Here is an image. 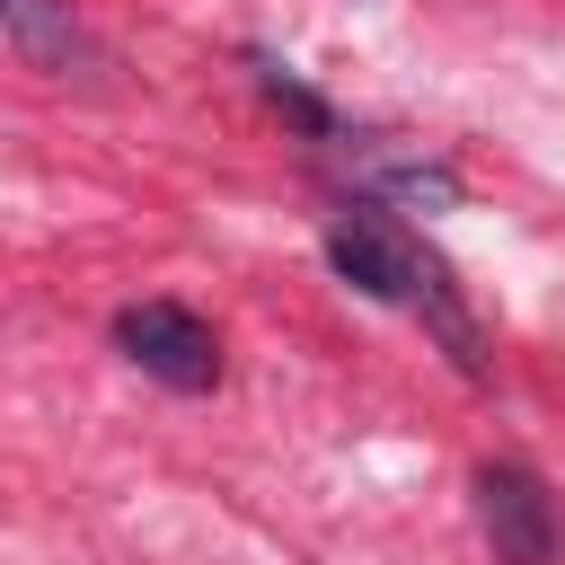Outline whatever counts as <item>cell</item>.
<instances>
[{
	"instance_id": "3957f363",
	"label": "cell",
	"mask_w": 565,
	"mask_h": 565,
	"mask_svg": "<svg viewBox=\"0 0 565 565\" xmlns=\"http://www.w3.org/2000/svg\"><path fill=\"white\" fill-rule=\"evenodd\" d=\"M115 353L132 371H150L159 388H185V397L221 380V335L185 300H132V309H115Z\"/></svg>"
},
{
	"instance_id": "277c9868",
	"label": "cell",
	"mask_w": 565,
	"mask_h": 565,
	"mask_svg": "<svg viewBox=\"0 0 565 565\" xmlns=\"http://www.w3.org/2000/svg\"><path fill=\"white\" fill-rule=\"evenodd\" d=\"M0 35L18 44V62L71 79V71H97V44L88 26L71 18V0H0Z\"/></svg>"
},
{
	"instance_id": "7a4b0ae2",
	"label": "cell",
	"mask_w": 565,
	"mask_h": 565,
	"mask_svg": "<svg viewBox=\"0 0 565 565\" xmlns=\"http://www.w3.org/2000/svg\"><path fill=\"white\" fill-rule=\"evenodd\" d=\"M477 530L503 565H565V512L530 459H486L477 468Z\"/></svg>"
},
{
	"instance_id": "5b68a950",
	"label": "cell",
	"mask_w": 565,
	"mask_h": 565,
	"mask_svg": "<svg viewBox=\"0 0 565 565\" xmlns=\"http://www.w3.org/2000/svg\"><path fill=\"white\" fill-rule=\"evenodd\" d=\"M247 71H256V88H265V97H274V106H282V115H291L309 141H335V132H344V124H335V106H327L318 88H300V79H291V71L265 53V44H247Z\"/></svg>"
},
{
	"instance_id": "6da1fadb",
	"label": "cell",
	"mask_w": 565,
	"mask_h": 565,
	"mask_svg": "<svg viewBox=\"0 0 565 565\" xmlns=\"http://www.w3.org/2000/svg\"><path fill=\"white\" fill-rule=\"evenodd\" d=\"M327 265H335L362 300H388V309L424 318V327L441 335V353H450L468 380H486V327H477V309L459 300L450 265H441L397 212H380V203L335 212V221H327Z\"/></svg>"
}]
</instances>
